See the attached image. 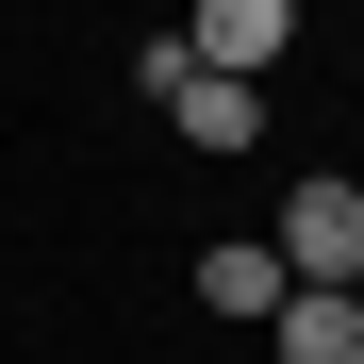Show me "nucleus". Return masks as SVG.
<instances>
[{"label":"nucleus","mask_w":364,"mask_h":364,"mask_svg":"<svg viewBox=\"0 0 364 364\" xmlns=\"http://www.w3.org/2000/svg\"><path fill=\"white\" fill-rule=\"evenodd\" d=\"M265 249H282V282H298V298H364V182H298Z\"/></svg>","instance_id":"1"},{"label":"nucleus","mask_w":364,"mask_h":364,"mask_svg":"<svg viewBox=\"0 0 364 364\" xmlns=\"http://www.w3.org/2000/svg\"><path fill=\"white\" fill-rule=\"evenodd\" d=\"M166 133L199 149V166H232V149H265V100H249V83H215V67H182V100H166Z\"/></svg>","instance_id":"3"},{"label":"nucleus","mask_w":364,"mask_h":364,"mask_svg":"<svg viewBox=\"0 0 364 364\" xmlns=\"http://www.w3.org/2000/svg\"><path fill=\"white\" fill-rule=\"evenodd\" d=\"M182 50H199L215 83H249V100H265V67L298 50V17H282V0H199V17H182Z\"/></svg>","instance_id":"2"},{"label":"nucleus","mask_w":364,"mask_h":364,"mask_svg":"<svg viewBox=\"0 0 364 364\" xmlns=\"http://www.w3.org/2000/svg\"><path fill=\"white\" fill-rule=\"evenodd\" d=\"M282 298H298V282H282L265 232H215V249H199V315H265V331H282Z\"/></svg>","instance_id":"4"},{"label":"nucleus","mask_w":364,"mask_h":364,"mask_svg":"<svg viewBox=\"0 0 364 364\" xmlns=\"http://www.w3.org/2000/svg\"><path fill=\"white\" fill-rule=\"evenodd\" d=\"M282 364H364V298H282Z\"/></svg>","instance_id":"5"}]
</instances>
